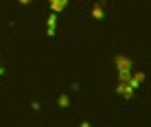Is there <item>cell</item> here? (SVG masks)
<instances>
[{
	"instance_id": "cell-1",
	"label": "cell",
	"mask_w": 151,
	"mask_h": 127,
	"mask_svg": "<svg viewBox=\"0 0 151 127\" xmlns=\"http://www.w3.org/2000/svg\"><path fill=\"white\" fill-rule=\"evenodd\" d=\"M116 75H118V81H129V77H132V61L127 59L125 55H118L116 59Z\"/></svg>"
},
{
	"instance_id": "cell-2",
	"label": "cell",
	"mask_w": 151,
	"mask_h": 127,
	"mask_svg": "<svg viewBox=\"0 0 151 127\" xmlns=\"http://www.w3.org/2000/svg\"><path fill=\"white\" fill-rule=\"evenodd\" d=\"M116 92L121 94L123 99H132L136 90H134L132 86H129V81H118V88H116Z\"/></svg>"
},
{
	"instance_id": "cell-3",
	"label": "cell",
	"mask_w": 151,
	"mask_h": 127,
	"mask_svg": "<svg viewBox=\"0 0 151 127\" xmlns=\"http://www.w3.org/2000/svg\"><path fill=\"white\" fill-rule=\"evenodd\" d=\"M142 81H145V75H142V72H134V75L129 77V86H132L134 90H136Z\"/></svg>"
},
{
	"instance_id": "cell-4",
	"label": "cell",
	"mask_w": 151,
	"mask_h": 127,
	"mask_svg": "<svg viewBox=\"0 0 151 127\" xmlns=\"http://www.w3.org/2000/svg\"><path fill=\"white\" fill-rule=\"evenodd\" d=\"M66 4H68V0H50V9H53V13H59L66 9Z\"/></svg>"
},
{
	"instance_id": "cell-5",
	"label": "cell",
	"mask_w": 151,
	"mask_h": 127,
	"mask_svg": "<svg viewBox=\"0 0 151 127\" xmlns=\"http://www.w3.org/2000/svg\"><path fill=\"white\" fill-rule=\"evenodd\" d=\"M55 29H57V13L48 18V35H55Z\"/></svg>"
},
{
	"instance_id": "cell-6",
	"label": "cell",
	"mask_w": 151,
	"mask_h": 127,
	"mask_svg": "<svg viewBox=\"0 0 151 127\" xmlns=\"http://www.w3.org/2000/svg\"><path fill=\"white\" fill-rule=\"evenodd\" d=\"M92 18H96V20H101V18H103V7H101V4L92 7Z\"/></svg>"
},
{
	"instance_id": "cell-7",
	"label": "cell",
	"mask_w": 151,
	"mask_h": 127,
	"mask_svg": "<svg viewBox=\"0 0 151 127\" xmlns=\"http://www.w3.org/2000/svg\"><path fill=\"white\" fill-rule=\"evenodd\" d=\"M57 103H59V105H61V108H66V105H68V103H70V99H68V97H66V94H61V97H59V99H57Z\"/></svg>"
},
{
	"instance_id": "cell-8",
	"label": "cell",
	"mask_w": 151,
	"mask_h": 127,
	"mask_svg": "<svg viewBox=\"0 0 151 127\" xmlns=\"http://www.w3.org/2000/svg\"><path fill=\"white\" fill-rule=\"evenodd\" d=\"M31 2V0H20V4H29Z\"/></svg>"
},
{
	"instance_id": "cell-9",
	"label": "cell",
	"mask_w": 151,
	"mask_h": 127,
	"mask_svg": "<svg viewBox=\"0 0 151 127\" xmlns=\"http://www.w3.org/2000/svg\"><path fill=\"white\" fill-rule=\"evenodd\" d=\"M0 75H2V68H0Z\"/></svg>"
}]
</instances>
